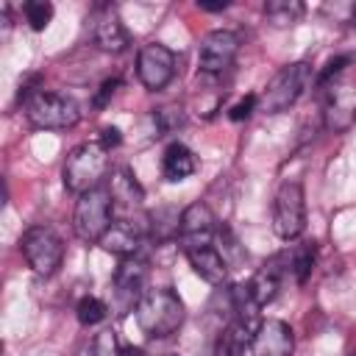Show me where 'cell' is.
I'll use <instances>...</instances> for the list:
<instances>
[{
    "instance_id": "1",
    "label": "cell",
    "mask_w": 356,
    "mask_h": 356,
    "mask_svg": "<svg viewBox=\"0 0 356 356\" xmlns=\"http://www.w3.org/2000/svg\"><path fill=\"white\" fill-rule=\"evenodd\" d=\"M184 300L178 298V292H172L170 286H156V289H147L139 303L134 306V317H136V325L145 337L150 339H164V337H172L181 323H184Z\"/></svg>"
},
{
    "instance_id": "2",
    "label": "cell",
    "mask_w": 356,
    "mask_h": 356,
    "mask_svg": "<svg viewBox=\"0 0 356 356\" xmlns=\"http://www.w3.org/2000/svg\"><path fill=\"white\" fill-rule=\"evenodd\" d=\"M106 172H108V150L100 142H83L67 153L61 178L70 192L86 195L100 186Z\"/></svg>"
},
{
    "instance_id": "3",
    "label": "cell",
    "mask_w": 356,
    "mask_h": 356,
    "mask_svg": "<svg viewBox=\"0 0 356 356\" xmlns=\"http://www.w3.org/2000/svg\"><path fill=\"white\" fill-rule=\"evenodd\" d=\"M309 83H312V64L295 61V64L281 67L270 78V83L264 86V92L259 95V111H267V114L286 111L289 106L298 103V97L306 92Z\"/></svg>"
},
{
    "instance_id": "4",
    "label": "cell",
    "mask_w": 356,
    "mask_h": 356,
    "mask_svg": "<svg viewBox=\"0 0 356 356\" xmlns=\"http://www.w3.org/2000/svg\"><path fill=\"white\" fill-rule=\"evenodd\" d=\"M114 222V200L108 186H97L86 195H78L75 211H72V231L83 242H100L103 234Z\"/></svg>"
},
{
    "instance_id": "5",
    "label": "cell",
    "mask_w": 356,
    "mask_h": 356,
    "mask_svg": "<svg viewBox=\"0 0 356 356\" xmlns=\"http://www.w3.org/2000/svg\"><path fill=\"white\" fill-rule=\"evenodd\" d=\"M25 117L31 125L44 128V131H67L78 125L81 108L72 97L58 95V92H44L39 89L28 103H25Z\"/></svg>"
},
{
    "instance_id": "6",
    "label": "cell",
    "mask_w": 356,
    "mask_h": 356,
    "mask_svg": "<svg viewBox=\"0 0 356 356\" xmlns=\"http://www.w3.org/2000/svg\"><path fill=\"white\" fill-rule=\"evenodd\" d=\"M19 250L25 256L28 267L44 278L53 275L64 261V242L47 225H31L19 239Z\"/></svg>"
},
{
    "instance_id": "7",
    "label": "cell",
    "mask_w": 356,
    "mask_h": 356,
    "mask_svg": "<svg viewBox=\"0 0 356 356\" xmlns=\"http://www.w3.org/2000/svg\"><path fill=\"white\" fill-rule=\"evenodd\" d=\"M273 231L278 239H298L306 231V195L300 181H284L273 200Z\"/></svg>"
},
{
    "instance_id": "8",
    "label": "cell",
    "mask_w": 356,
    "mask_h": 356,
    "mask_svg": "<svg viewBox=\"0 0 356 356\" xmlns=\"http://www.w3.org/2000/svg\"><path fill=\"white\" fill-rule=\"evenodd\" d=\"M236 53H239V36L234 31L225 28L209 31L197 47V67L206 75H220L234 64Z\"/></svg>"
},
{
    "instance_id": "9",
    "label": "cell",
    "mask_w": 356,
    "mask_h": 356,
    "mask_svg": "<svg viewBox=\"0 0 356 356\" xmlns=\"http://www.w3.org/2000/svg\"><path fill=\"white\" fill-rule=\"evenodd\" d=\"M136 75L145 89L150 92L164 89L175 75V53L161 42L145 44L136 56Z\"/></svg>"
},
{
    "instance_id": "10",
    "label": "cell",
    "mask_w": 356,
    "mask_h": 356,
    "mask_svg": "<svg viewBox=\"0 0 356 356\" xmlns=\"http://www.w3.org/2000/svg\"><path fill=\"white\" fill-rule=\"evenodd\" d=\"M356 122V89L350 83L334 81L325 86V108L323 125L331 134H345Z\"/></svg>"
},
{
    "instance_id": "11",
    "label": "cell",
    "mask_w": 356,
    "mask_h": 356,
    "mask_svg": "<svg viewBox=\"0 0 356 356\" xmlns=\"http://www.w3.org/2000/svg\"><path fill=\"white\" fill-rule=\"evenodd\" d=\"M214 234H217V220H214V214L206 203L197 200V203H189L181 211V234L178 236L184 242V250L211 245Z\"/></svg>"
},
{
    "instance_id": "12",
    "label": "cell",
    "mask_w": 356,
    "mask_h": 356,
    "mask_svg": "<svg viewBox=\"0 0 356 356\" xmlns=\"http://www.w3.org/2000/svg\"><path fill=\"white\" fill-rule=\"evenodd\" d=\"M295 348V334L284 320H261V325L256 328L253 339H250V350L253 356H292Z\"/></svg>"
},
{
    "instance_id": "13",
    "label": "cell",
    "mask_w": 356,
    "mask_h": 356,
    "mask_svg": "<svg viewBox=\"0 0 356 356\" xmlns=\"http://www.w3.org/2000/svg\"><path fill=\"white\" fill-rule=\"evenodd\" d=\"M147 261L139 256H128L120 259L117 270H114V289L122 298L125 306H136L139 298L147 292Z\"/></svg>"
},
{
    "instance_id": "14",
    "label": "cell",
    "mask_w": 356,
    "mask_h": 356,
    "mask_svg": "<svg viewBox=\"0 0 356 356\" xmlns=\"http://www.w3.org/2000/svg\"><path fill=\"white\" fill-rule=\"evenodd\" d=\"M142 239H145V225L142 222H134L131 217H120L103 234L100 245H103V250H108V253H114L120 259H128V256H136L139 253Z\"/></svg>"
},
{
    "instance_id": "15",
    "label": "cell",
    "mask_w": 356,
    "mask_h": 356,
    "mask_svg": "<svg viewBox=\"0 0 356 356\" xmlns=\"http://www.w3.org/2000/svg\"><path fill=\"white\" fill-rule=\"evenodd\" d=\"M184 253H186L192 270H195L206 284H211V286L225 284V278H228V261H225V256H222L214 245L189 248V250H184Z\"/></svg>"
},
{
    "instance_id": "16",
    "label": "cell",
    "mask_w": 356,
    "mask_h": 356,
    "mask_svg": "<svg viewBox=\"0 0 356 356\" xmlns=\"http://www.w3.org/2000/svg\"><path fill=\"white\" fill-rule=\"evenodd\" d=\"M108 192H111V200H114V211H122L125 217L136 209H142V200H145V192L142 186L136 184V178L128 172V170H114L111 178H108Z\"/></svg>"
},
{
    "instance_id": "17",
    "label": "cell",
    "mask_w": 356,
    "mask_h": 356,
    "mask_svg": "<svg viewBox=\"0 0 356 356\" xmlns=\"http://www.w3.org/2000/svg\"><path fill=\"white\" fill-rule=\"evenodd\" d=\"M95 42L100 50L106 53H122L128 44H131V36H128V28L122 25V19L117 17L114 8H108L97 25H95Z\"/></svg>"
},
{
    "instance_id": "18",
    "label": "cell",
    "mask_w": 356,
    "mask_h": 356,
    "mask_svg": "<svg viewBox=\"0 0 356 356\" xmlns=\"http://www.w3.org/2000/svg\"><path fill=\"white\" fill-rule=\"evenodd\" d=\"M195 170H197V159H195V153H192L184 142L167 145V150H164V156H161V175H164L167 181L178 184V181L189 178Z\"/></svg>"
},
{
    "instance_id": "19",
    "label": "cell",
    "mask_w": 356,
    "mask_h": 356,
    "mask_svg": "<svg viewBox=\"0 0 356 356\" xmlns=\"http://www.w3.org/2000/svg\"><path fill=\"white\" fill-rule=\"evenodd\" d=\"M231 303H234V312H236V317L234 320H239L250 334H256V328L261 325V314H259V300L253 298V292H250V286L248 284H236L234 289H231Z\"/></svg>"
},
{
    "instance_id": "20",
    "label": "cell",
    "mask_w": 356,
    "mask_h": 356,
    "mask_svg": "<svg viewBox=\"0 0 356 356\" xmlns=\"http://www.w3.org/2000/svg\"><path fill=\"white\" fill-rule=\"evenodd\" d=\"M250 339H253V334L239 320H231L217 337L214 356H245V350L250 348Z\"/></svg>"
},
{
    "instance_id": "21",
    "label": "cell",
    "mask_w": 356,
    "mask_h": 356,
    "mask_svg": "<svg viewBox=\"0 0 356 356\" xmlns=\"http://www.w3.org/2000/svg\"><path fill=\"white\" fill-rule=\"evenodd\" d=\"M303 11H306V6L300 0H267L264 3V17L275 28H286V25L298 22L303 17Z\"/></svg>"
},
{
    "instance_id": "22",
    "label": "cell",
    "mask_w": 356,
    "mask_h": 356,
    "mask_svg": "<svg viewBox=\"0 0 356 356\" xmlns=\"http://www.w3.org/2000/svg\"><path fill=\"white\" fill-rule=\"evenodd\" d=\"M286 264H289V273H295V281L306 284V278L312 275V267H314V248L309 242L292 248V253H286Z\"/></svg>"
},
{
    "instance_id": "23",
    "label": "cell",
    "mask_w": 356,
    "mask_h": 356,
    "mask_svg": "<svg viewBox=\"0 0 356 356\" xmlns=\"http://www.w3.org/2000/svg\"><path fill=\"white\" fill-rule=\"evenodd\" d=\"M75 314H78V323H81V325H97V323H103V320H106L108 306H106L100 298L86 295V298H81V300H78Z\"/></svg>"
},
{
    "instance_id": "24",
    "label": "cell",
    "mask_w": 356,
    "mask_h": 356,
    "mask_svg": "<svg viewBox=\"0 0 356 356\" xmlns=\"http://www.w3.org/2000/svg\"><path fill=\"white\" fill-rule=\"evenodd\" d=\"M25 22L31 25V31H44L47 28V22L53 19V3H47V0H31V3H25Z\"/></svg>"
},
{
    "instance_id": "25",
    "label": "cell",
    "mask_w": 356,
    "mask_h": 356,
    "mask_svg": "<svg viewBox=\"0 0 356 356\" xmlns=\"http://www.w3.org/2000/svg\"><path fill=\"white\" fill-rule=\"evenodd\" d=\"M350 61H353V56H350V53H345V56H334V58H331V61H328V64L320 70V75H317V83H320V86H328V83H334V81L342 75V70H345Z\"/></svg>"
},
{
    "instance_id": "26",
    "label": "cell",
    "mask_w": 356,
    "mask_h": 356,
    "mask_svg": "<svg viewBox=\"0 0 356 356\" xmlns=\"http://www.w3.org/2000/svg\"><path fill=\"white\" fill-rule=\"evenodd\" d=\"M92 356H122L114 331H100L92 342Z\"/></svg>"
},
{
    "instance_id": "27",
    "label": "cell",
    "mask_w": 356,
    "mask_h": 356,
    "mask_svg": "<svg viewBox=\"0 0 356 356\" xmlns=\"http://www.w3.org/2000/svg\"><path fill=\"white\" fill-rule=\"evenodd\" d=\"M153 117H156V125H159L161 134H170V131L184 125V111L181 108H159Z\"/></svg>"
},
{
    "instance_id": "28",
    "label": "cell",
    "mask_w": 356,
    "mask_h": 356,
    "mask_svg": "<svg viewBox=\"0 0 356 356\" xmlns=\"http://www.w3.org/2000/svg\"><path fill=\"white\" fill-rule=\"evenodd\" d=\"M256 108H259V95H248V97H242L239 103H234V106H231L228 117H231L234 122H242V120H248Z\"/></svg>"
},
{
    "instance_id": "29",
    "label": "cell",
    "mask_w": 356,
    "mask_h": 356,
    "mask_svg": "<svg viewBox=\"0 0 356 356\" xmlns=\"http://www.w3.org/2000/svg\"><path fill=\"white\" fill-rule=\"evenodd\" d=\"M117 86H120V81L117 78H106L103 83H100V89H97V95L92 97V103H95V108H103L111 97H114V92H117Z\"/></svg>"
},
{
    "instance_id": "30",
    "label": "cell",
    "mask_w": 356,
    "mask_h": 356,
    "mask_svg": "<svg viewBox=\"0 0 356 356\" xmlns=\"http://www.w3.org/2000/svg\"><path fill=\"white\" fill-rule=\"evenodd\" d=\"M97 142H100L106 150H111V147H120L122 134H120V128H111V125H108V128H103V131H100V139H97Z\"/></svg>"
},
{
    "instance_id": "31",
    "label": "cell",
    "mask_w": 356,
    "mask_h": 356,
    "mask_svg": "<svg viewBox=\"0 0 356 356\" xmlns=\"http://www.w3.org/2000/svg\"><path fill=\"white\" fill-rule=\"evenodd\" d=\"M203 11H222V8H228V0H222V3H206V0H200L197 3Z\"/></svg>"
},
{
    "instance_id": "32",
    "label": "cell",
    "mask_w": 356,
    "mask_h": 356,
    "mask_svg": "<svg viewBox=\"0 0 356 356\" xmlns=\"http://www.w3.org/2000/svg\"><path fill=\"white\" fill-rule=\"evenodd\" d=\"M122 356H142V353H139L136 348H125V350H122Z\"/></svg>"
},
{
    "instance_id": "33",
    "label": "cell",
    "mask_w": 356,
    "mask_h": 356,
    "mask_svg": "<svg viewBox=\"0 0 356 356\" xmlns=\"http://www.w3.org/2000/svg\"><path fill=\"white\" fill-rule=\"evenodd\" d=\"M350 25H353V28H356V11H353V22H350Z\"/></svg>"
},
{
    "instance_id": "34",
    "label": "cell",
    "mask_w": 356,
    "mask_h": 356,
    "mask_svg": "<svg viewBox=\"0 0 356 356\" xmlns=\"http://www.w3.org/2000/svg\"><path fill=\"white\" fill-rule=\"evenodd\" d=\"M170 356H178V353H170Z\"/></svg>"
}]
</instances>
